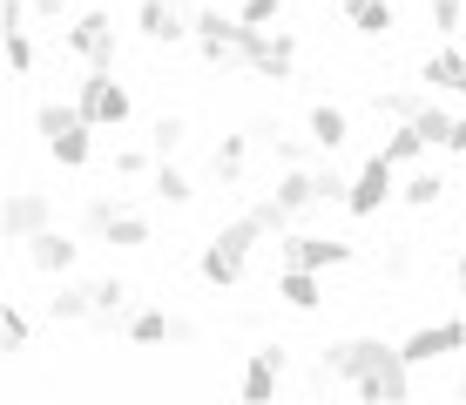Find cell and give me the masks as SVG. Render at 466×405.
I'll return each mask as SVG.
<instances>
[{
	"instance_id": "40",
	"label": "cell",
	"mask_w": 466,
	"mask_h": 405,
	"mask_svg": "<svg viewBox=\"0 0 466 405\" xmlns=\"http://www.w3.org/2000/svg\"><path fill=\"white\" fill-rule=\"evenodd\" d=\"M406 270H412V243H399V250L385 257V278H406Z\"/></svg>"
},
{
	"instance_id": "35",
	"label": "cell",
	"mask_w": 466,
	"mask_h": 405,
	"mask_svg": "<svg viewBox=\"0 0 466 405\" xmlns=\"http://www.w3.org/2000/svg\"><path fill=\"white\" fill-rule=\"evenodd\" d=\"M426 14H432V27H440V41L460 27V14H466V0H426Z\"/></svg>"
},
{
	"instance_id": "44",
	"label": "cell",
	"mask_w": 466,
	"mask_h": 405,
	"mask_svg": "<svg viewBox=\"0 0 466 405\" xmlns=\"http://www.w3.org/2000/svg\"><path fill=\"white\" fill-rule=\"evenodd\" d=\"M460 278H466V237H460Z\"/></svg>"
},
{
	"instance_id": "32",
	"label": "cell",
	"mask_w": 466,
	"mask_h": 405,
	"mask_svg": "<svg viewBox=\"0 0 466 405\" xmlns=\"http://www.w3.org/2000/svg\"><path fill=\"white\" fill-rule=\"evenodd\" d=\"M7 75L14 81L35 75V35H27V27H14V35H7Z\"/></svg>"
},
{
	"instance_id": "24",
	"label": "cell",
	"mask_w": 466,
	"mask_h": 405,
	"mask_svg": "<svg viewBox=\"0 0 466 405\" xmlns=\"http://www.w3.org/2000/svg\"><path fill=\"white\" fill-rule=\"evenodd\" d=\"M203 284H210V290H230V284H244V257H230V250H217V243H210V250H203Z\"/></svg>"
},
{
	"instance_id": "22",
	"label": "cell",
	"mask_w": 466,
	"mask_h": 405,
	"mask_svg": "<svg viewBox=\"0 0 466 405\" xmlns=\"http://www.w3.org/2000/svg\"><path fill=\"white\" fill-rule=\"evenodd\" d=\"M399 203H406V209H432V203H446V176H440V169L406 176V183H399Z\"/></svg>"
},
{
	"instance_id": "13",
	"label": "cell",
	"mask_w": 466,
	"mask_h": 405,
	"mask_svg": "<svg viewBox=\"0 0 466 405\" xmlns=\"http://www.w3.org/2000/svg\"><path fill=\"white\" fill-rule=\"evenodd\" d=\"M420 81H426V88H440V95H466V55H460L453 41H440L420 61Z\"/></svg>"
},
{
	"instance_id": "26",
	"label": "cell",
	"mask_w": 466,
	"mask_h": 405,
	"mask_svg": "<svg viewBox=\"0 0 466 405\" xmlns=\"http://www.w3.org/2000/svg\"><path fill=\"white\" fill-rule=\"evenodd\" d=\"M149 189H156V197H163V203H189V197H197V183H189V176L176 169L169 156H163V162H156V169H149Z\"/></svg>"
},
{
	"instance_id": "17",
	"label": "cell",
	"mask_w": 466,
	"mask_h": 405,
	"mask_svg": "<svg viewBox=\"0 0 466 405\" xmlns=\"http://www.w3.org/2000/svg\"><path fill=\"white\" fill-rule=\"evenodd\" d=\"M270 197L291 209V217H304L311 203H325V197H318V169H304V162H298V169H284L278 183H270Z\"/></svg>"
},
{
	"instance_id": "5",
	"label": "cell",
	"mask_w": 466,
	"mask_h": 405,
	"mask_svg": "<svg viewBox=\"0 0 466 405\" xmlns=\"http://www.w3.org/2000/svg\"><path fill=\"white\" fill-rule=\"evenodd\" d=\"M351 243L345 237H318V230H284L278 237V270L284 264H298V270H339V264H351Z\"/></svg>"
},
{
	"instance_id": "30",
	"label": "cell",
	"mask_w": 466,
	"mask_h": 405,
	"mask_svg": "<svg viewBox=\"0 0 466 405\" xmlns=\"http://www.w3.org/2000/svg\"><path fill=\"white\" fill-rule=\"evenodd\" d=\"M412 122H420V136L432 142V149H446V136H453V108H446V102H426Z\"/></svg>"
},
{
	"instance_id": "21",
	"label": "cell",
	"mask_w": 466,
	"mask_h": 405,
	"mask_svg": "<svg viewBox=\"0 0 466 405\" xmlns=\"http://www.w3.org/2000/svg\"><path fill=\"white\" fill-rule=\"evenodd\" d=\"M244 162H250V136H223L210 156V176L217 183H244Z\"/></svg>"
},
{
	"instance_id": "10",
	"label": "cell",
	"mask_w": 466,
	"mask_h": 405,
	"mask_svg": "<svg viewBox=\"0 0 466 405\" xmlns=\"http://www.w3.org/2000/svg\"><path fill=\"white\" fill-rule=\"evenodd\" d=\"M21 257L41 270V278H68V270H75V257H82V243H75V237H61L55 223H47L41 237H27V243H21Z\"/></svg>"
},
{
	"instance_id": "41",
	"label": "cell",
	"mask_w": 466,
	"mask_h": 405,
	"mask_svg": "<svg viewBox=\"0 0 466 405\" xmlns=\"http://www.w3.org/2000/svg\"><path fill=\"white\" fill-rule=\"evenodd\" d=\"M446 156H466V116H453V136H446Z\"/></svg>"
},
{
	"instance_id": "11",
	"label": "cell",
	"mask_w": 466,
	"mask_h": 405,
	"mask_svg": "<svg viewBox=\"0 0 466 405\" xmlns=\"http://www.w3.org/2000/svg\"><path fill=\"white\" fill-rule=\"evenodd\" d=\"M136 35L156 41V47H176L183 35H197V27L183 21V7H176V0H142V7H136Z\"/></svg>"
},
{
	"instance_id": "1",
	"label": "cell",
	"mask_w": 466,
	"mask_h": 405,
	"mask_svg": "<svg viewBox=\"0 0 466 405\" xmlns=\"http://www.w3.org/2000/svg\"><path fill=\"white\" fill-rule=\"evenodd\" d=\"M325 379H345L365 405H406L412 399V365L385 338H331V345H318V385Z\"/></svg>"
},
{
	"instance_id": "6",
	"label": "cell",
	"mask_w": 466,
	"mask_h": 405,
	"mask_svg": "<svg viewBox=\"0 0 466 405\" xmlns=\"http://www.w3.org/2000/svg\"><path fill=\"white\" fill-rule=\"evenodd\" d=\"M392 197H399V162L379 149V156L365 162L359 176H351V197H345V209H351V217L365 223V217H379V209L392 203Z\"/></svg>"
},
{
	"instance_id": "33",
	"label": "cell",
	"mask_w": 466,
	"mask_h": 405,
	"mask_svg": "<svg viewBox=\"0 0 466 405\" xmlns=\"http://www.w3.org/2000/svg\"><path fill=\"white\" fill-rule=\"evenodd\" d=\"M183 136H189L183 116H156V122H149V149H156V156H176V149H183Z\"/></svg>"
},
{
	"instance_id": "25",
	"label": "cell",
	"mask_w": 466,
	"mask_h": 405,
	"mask_svg": "<svg viewBox=\"0 0 466 405\" xmlns=\"http://www.w3.org/2000/svg\"><path fill=\"white\" fill-rule=\"evenodd\" d=\"M426 149H432V142L420 136V122H392V136H385V156H392L399 169H406V162H420Z\"/></svg>"
},
{
	"instance_id": "12",
	"label": "cell",
	"mask_w": 466,
	"mask_h": 405,
	"mask_svg": "<svg viewBox=\"0 0 466 405\" xmlns=\"http://www.w3.org/2000/svg\"><path fill=\"white\" fill-rule=\"evenodd\" d=\"M339 14H345L351 35H365V41H385L399 27V0H339Z\"/></svg>"
},
{
	"instance_id": "15",
	"label": "cell",
	"mask_w": 466,
	"mask_h": 405,
	"mask_svg": "<svg viewBox=\"0 0 466 405\" xmlns=\"http://www.w3.org/2000/svg\"><path fill=\"white\" fill-rule=\"evenodd\" d=\"M351 142V116L339 102H311V149H325V156H339Z\"/></svg>"
},
{
	"instance_id": "38",
	"label": "cell",
	"mask_w": 466,
	"mask_h": 405,
	"mask_svg": "<svg viewBox=\"0 0 466 405\" xmlns=\"http://www.w3.org/2000/svg\"><path fill=\"white\" fill-rule=\"evenodd\" d=\"M270 149H278L284 169H298V162H304V142H291V136H270Z\"/></svg>"
},
{
	"instance_id": "43",
	"label": "cell",
	"mask_w": 466,
	"mask_h": 405,
	"mask_svg": "<svg viewBox=\"0 0 466 405\" xmlns=\"http://www.w3.org/2000/svg\"><path fill=\"white\" fill-rule=\"evenodd\" d=\"M453 399H466V365L453 371Z\"/></svg>"
},
{
	"instance_id": "19",
	"label": "cell",
	"mask_w": 466,
	"mask_h": 405,
	"mask_svg": "<svg viewBox=\"0 0 466 405\" xmlns=\"http://www.w3.org/2000/svg\"><path fill=\"white\" fill-rule=\"evenodd\" d=\"M270 230H264V223H257L250 217V209H244V217H230V223H217V250H230V257H244V264H250V250H257V243H264Z\"/></svg>"
},
{
	"instance_id": "7",
	"label": "cell",
	"mask_w": 466,
	"mask_h": 405,
	"mask_svg": "<svg viewBox=\"0 0 466 405\" xmlns=\"http://www.w3.org/2000/svg\"><path fill=\"white\" fill-rule=\"evenodd\" d=\"M399 351H406V365H412V371H420V365H440V359H453V351H466V324H460V318L420 324L412 338H399Z\"/></svg>"
},
{
	"instance_id": "18",
	"label": "cell",
	"mask_w": 466,
	"mask_h": 405,
	"mask_svg": "<svg viewBox=\"0 0 466 405\" xmlns=\"http://www.w3.org/2000/svg\"><path fill=\"white\" fill-rule=\"evenodd\" d=\"M47 156H55V169H88V156H95V122L61 128V136L47 142Z\"/></svg>"
},
{
	"instance_id": "4",
	"label": "cell",
	"mask_w": 466,
	"mask_h": 405,
	"mask_svg": "<svg viewBox=\"0 0 466 405\" xmlns=\"http://www.w3.org/2000/svg\"><path fill=\"white\" fill-rule=\"evenodd\" d=\"M61 47H68L82 68H116V21H108L102 7L75 14V21L61 27Z\"/></svg>"
},
{
	"instance_id": "37",
	"label": "cell",
	"mask_w": 466,
	"mask_h": 405,
	"mask_svg": "<svg viewBox=\"0 0 466 405\" xmlns=\"http://www.w3.org/2000/svg\"><path fill=\"white\" fill-rule=\"evenodd\" d=\"M27 14H35V0H0V21H7V35H14V27H27Z\"/></svg>"
},
{
	"instance_id": "14",
	"label": "cell",
	"mask_w": 466,
	"mask_h": 405,
	"mask_svg": "<svg viewBox=\"0 0 466 405\" xmlns=\"http://www.w3.org/2000/svg\"><path fill=\"white\" fill-rule=\"evenodd\" d=\"M47 318H55V324H95V284L55 278V298H47Z\"/></svg>"
},
{
	"instance_id": "3",
	"label": "cell",
	"mask_w": 466,
	"mask_h": 405,
	"mask_svg": "<svg viewBox=\"0 0 466 405\" xmlns=\"http://www.w3.org/2000/svg\"><path fill=\"white\" fill-rule=\"evenodd\" d=\"M75 108H82V122H95V128H122L136 116V102H128V88L116 81V68H88L82 88H75Z\"/></svg>"
},
{
	"instance_id": "23",
	"label": "cell",
	"mask_w": 466,
	"mask_h": 405,
	"mask_svg": "<svg viewBox=\"0 0 466 405\" xmlns=\"http://www.w3.org/2000/svg\"><path fill=\"white\" fill-rule=\"evenodd\" d=\"M426 102H432V95H420V88H379V95H372V108H379L385 122H412Z\"/></svg>"
},
{
	"instance_id": "16",
	"label": "cell",
	"mask_w": 466,
	"mask_h": 405,
	"mask_svg": "<svg viewBox=\"0 0 466 405\" xmlns=\"http://www.w3.org/2000/svg\"><path fill=\"white\" fill-rule=\"evenodd\" d=\"M278 304H291V311H318V304H325V284H318V270L284 264V270H278Z\"/></svg>"
},
{
	"instance_id": "9",
	"label": "cell",
	"mask_w": 466,
	"mask_h": 405,
	"mask_svg": "<svg viewBox=\"0 0 466 405\" xmlns=\"http://www.w3.org/2000/svg\"><path fill=\"white\" fill-rule=\"evenodd\" d=\"M284 365H291V351H284V345H257V351H250V365H244V385H237V392H244L250 405L278 399V385H284Z\"/></svg>"
},
{
	"instance_id": "31",
	"label": "cell",
	"mask_w": 466,
	"mask_h": 405,
	"mask_svg": "<svg viewBox=\"0 0 466 405\" xmlns=\"http://www.w3.org/2000/svg\"><path fill=\"white\" fill-rule=\"evenodd\" d=\"M102 243H116V250H142V243H149V223L136 217V209H122L116 223H108V237Z\"/></svg>"
},
{
	"instance_id": "27",
	"label": "cell",
	"mask_w": 466,
	"mask_h": 405,
	"mask_svg": "<svg viewBox=\"0 0 466 405\" xmlns=\"http://www.w3.org/2000/svg\"><path fill=\"white\" fill-rule=\"evenodd\" d=\"M35 345V318L21 311V304H7V311H0V351H27Z\"/></svg>"
},
{
	"instance_id": "39",
	"label": "cell",
	"mask_w": 466,
	"mask_h": 405,
	"mask_svg": "<svg viewBox=\"0 0 466 405\" xmlns=\"http://www.w3.org/2000/svg\"><path fill=\"white\" fill-rule=\"evenodd\" d=\"M197 338H203L197 318H169V345H197Z\"/></svg>"
},
{
	"instance_id": "8",
	"label": "cell",
	"mask_w": 466,
	"mask_h": 405,
	"mask_svg": "<svg viewBox=\"0 0 466 405\" xmlns=\"http://www.w3.org/2000/svg\"><path fill=\"white\" fill-rule=\"evenodd\" d=\"M47 223H55V197H47V189H27V183L7 197V209H0V230H7V243L41 237Z\"/></svg>"
},
{
	"instance_id": "36",
	"label": "cell",
	"mask_w": 466,
	"mask_h": 405,
	"mask_svg": "<svg viewBox=\"0 0 466 405\" xmlns=\"http://www.w3.org/2000/svg\"><path fill=\"white\" fill-rule=\"evenodd\" d=\"M237 14H244L250 27H270V21H278V14H284V0H244V7H237Z\"/></svg>"
},
{
	"instance_id": "29",
	"label": "cell",
	"mask_w": 466,
	"mask_h": 405,
	"mask_svg": "<svg viewBox=\"0 0 466 405\" xmlns=\"http://www.w3.org/2000/svg\"><path fill=\"white\" fill-rule=\"evenodd\" d=\"M122 209H128V203L102 189V197H88V203H82V230H88V237H108V223H116Z\"/></svg>"
},
{
	"instance_id": "20",
	"label": "cell",
	"mask_w": 466,
	"mask_h": 405,
	"mask_svg": "<svg viewBox=\"0 0 466 405\" xmlns=\"http://www.w3.org/2000/svg\"><path fill=\"white\" fill-rule=\"evenodd\" d=\"M122 338H128V345H142V351L169 345V311H156V304H142V311H128V324H122Z\"/></svg>"
},
{
	"instance_id": "2",
	"label": "cell",
	"mask_w": 466,
	"mask_h": 405,
	"mask_svg": "<svg viewBox=\"0 0 466 405\" xmlns=\"http://www.w3.org/2000/svg\"><path fill=\"white\" fill-rule=\"evenodd\" d=\"M237 61L257 75V81H291V68H298V41L284 35H270V27H250L244 21V41H237Z\"/></svg>"
},
{
	"instance_id": "28",
	"label": "cell",
	"mask_w": 466,
	"mask_h": 405,
	"mask_svg": "<svg viewBox=\"0 0 466 405\" xmlns=\"http://www.w3.org/2000/svg\"><path fill=\"white\" fill-rule=\"evenodd\" d=\"M82 122V108L75 102H35V128H41V142H55L61 128H75Z\"/></svg>"
},
{
	"instance_id": "42",
	"label": "cell",
	"mask_w": 466,
	"mask_h": 405,
	"mask_svg": "<svg viewBox=\"0 0 466 405\" xmlns=\"http://www.w3.org/2000/svg\"><path fill=\"white\" fill-rule=\"evenodd\" d=\"M61 7H75V0H35V14H41V21H55Z\"/></svg>"
},
{
	"instance_id": "34",
	"label": "cell",
	"mask_w": 466,
	"mask_h": 405,
	"mask_svg": "<svg viewBox=\"0 0 466 405\" xmlns=\"http://www.w3.org/2000/svg\"><path fill=\"white\" fill-rule=\"evenodd\" d=\"M149 156H156V149H136V142H128V149H116V176H122V183L149 176Z\"/></svg>"
}]
</instances>
